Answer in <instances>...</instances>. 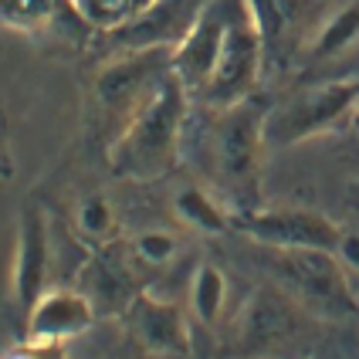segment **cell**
Here are the masks:
<instances>
[{
	"label": "cell",
	"mask_w": 359,
	"mask_h": 359,
	"mask_svg": "<svg viewBox=\"0 0 359 359\" xmlns=\"http://www.w3.org/2000/svg\"><path fill=\"white\" fill-rule=\"evenodd\" d=\"M187 85L170 72L160 88L140 105V112L122 126L105 146L109 170L119 180L133 183H153L173 173L180 160V140L190 109Z\"/></svg>",
	"instance_id": "6da1fadb"
},
{
	"label": "cell",
	"mask_w": 359,
	"mask_h": 359,
	"mask_svg": "<svg viewBox=\"0 0 359 359\" xmlns=\"http://www.w3.org/2000/svg\"><path fill=\"white\" fill-rule=\"evenodd\" d=\"M271 105L258 92L244 102H234L227 109H214L210 126V163L220 187L238 197L241 210H255V197L261 187V163H264V122Z\"/></svg>",
	"instance_id": "7a4b0ae2"
},
{
	"label": "cell",
	"mask_w": 359,
	"mask_h": 359,
	"mask_svg": "<svg viewBox=\"0 0 359 359\" xmlns=\"http://www.w3.org/2000/svg\"><path fill=\"white\" fill-rule=\"evenodd\" d=\"M170 61L173 51L149 48V51H116L99 65L88 85V109L102 133H109V140L140 112L142 102L173 72Z\"/></svg>",
	"instance_id": "3957f363"
},
{
	"label": "cell",
	"mask_w": 359,
	"mask_h": 359,
	"mask_svg": "<svg viewBox=\"0 0 359 359\" xmlns=\"http://www.w3.org/2000/svg\"><path fill=\"white\" fill-rule=\"evenodd\" d=\"M271 275L292 299L319 319H346L359 312L353 278L336 251L319 248H268Z\"/></svg>",
	"instance_id": "277c9868"
},
{
	"label": "cell",
	"mask_w": 359,
	"mask_h": 359,
	"mask_svg": "<svg viewBox=\"0 0 359 359\" xmlns=\"http://www.w3.org/2000/svg\"><path fill=\"white\" fill-rule=\"evenodd\" d=\"M359 109V75L309 85L268 112V146H299L312 136H325L349 122Z\"/></svg>",
	"instance_id": "5b68a950"
},
{
	"label": "cell",
	"mask_w": 359,
	"mask_h": 359,
	"mask_svg": "<svg viewBox=\"0 0 359 359\" xmlns=\"http://www.w3.org/2000/svg\"><path fill=\"white\" fill-rule=\"evenodd\" d=\"M264 61H268L264 38H261L258 24L251 18L248 0H231L224 44H220L214 75L207 81V88L200 92V102L210 105V109H227L234 102H244L248 95H255Z\"/></svg>",
	"instance_id": "8992f818"
},
{
	"label": "cell",
	"mask_w": 359,
	"mask_h": 359,
	"mask_svg": "<svg viewBox=\"0 0 359 359\" xmlns=\"http://www.w3.org/2000/svg\"><path fill=\"white\" fill-rule=\"evenodd\" d=\"M309 319H312V312L299 305L281 285L258 288L241 305L238 319H234V346H238L241 356L271 353L278 346L299 339Z\"/></svg>",
	"instance_id": "52a82bcc"
},
{
	"label": "cell",
	"mask_w": 359,
	"mask_h": 359,
	"mask_svg": "<svg viewBox=\"0 0 359 359\" xmlns=\"http://www.w3.org/2000/svg\"><path fill=\"white\" fill-rule=\"evenodd\" d=\"M234 231L258 241L261 248H319L336 251L342 227L332 217L309 207H271V210H241L234 214Z\"/></svg>",
	"instance_id": "ba28073f"
},
{
	"label": "cell",
	"mask_w": 359,
	"mask_h": 359,
	"mask_svg": "<svg viewBox=\"0 0 359 359\" xmlns=\"http://www.w3.org/2000/svg\"><path fill=\"white\" fill-rule=\"evenodd\" d=\"M203 7L207 0H153L149 7L136 11L133 18H126L102 34L116 51H149V48L173 51L194 31Z\"/></svg>",
	"instance_id": "9c48e42d"
},
{
	"label": "cell",
	"mask_w": 359,
	"mask_h": 359,
	"mask_svg": "<svg viewBox=\"0 0 359 359\" xmlns=\"http://www.w3.org/2000/svg\"><path fill=\"white\" fill-rule=\"evenodd\" d=\"M126 332L146 353L160 356H187L194 329H190V312L180 302L160 299L153 292H136V299L122 312Z\"/></svg>",
	"instance_id": "30bf717a"
},
{
	"label": "cell",
	"mask_w": 359,
	"mask_h": 359,
	"mask_svg": "<svg viewBox=\"0 0 359 359\" xmlns=\"http://www.w3.org/2000/svg\"><path fill=\"white\" fill-rule=\"evenodd\" d=\"M51 281V238H48V217L38 203H27L20 210L18 224V255H14V275L11 292L18 309L27 316L31 305L48 292Z\"/></svg>",
	"instance_id": "8fae6325"
},
{
	"label": "cell",
	"mask_w": 359,
	"mask_h": 359,
	"mask_svg": "<svg viewBox=\"0 0 359 359\" xmlns=\"http://www.w3.org/2000/svg\"><path fill=\"white\" fill-rule=\"evenodd\" d=\"M24 319H27V342L61 349L68 339H79L81 332L95 325L99 309L81 288H48Z\"/></svg>",
	"instance_id": "7c38bea8"
},
{
	"label": "cell",
	"mask_w": 359,
	"mask_h": 359,
	"mask_svg": "<svg viewBox=\"0 0 359 359\" xmlns=\"http://www.w3.org/2000/svg\"><path fill=\"white\" fill-rule=\"evenodd\" d=\"M227 11H231V0H207L194 31L180 41V48H173V61H170L173 75L187 85V92L194 99H200V92L207 88V81L214 75L224 31H227Z\"/></svg>",
	"instance_id": "4fadbf2b"
},
{
	"label": "cell",
	"mask_w": 359,
	"mask_h": 359,
	"mask_svg": "<svg viewBox=\"0 0 359 359\" xmlns=\"http://www.w3.org/2000/svg\"><path fill=\"white\" fill-rule=\"evenodd\" d=\"M248 7L264 38L268 58L285 61V55H292V48L309 27L312 0H248Z\"/></svg>",
	"instance_id": "5bb4252c"
},
{
	"label": "cell",
	"mask_w": 359,
	"mask_h": 359,
	"mask_svg": "<svg viewBox=\"0 0 359 359\" xmlns=\"http://www.w3.org/2000/svg\"><path fill=\"white\" fill-rule=\"evenodd\" d=\"M126 268L140 278V271H163L166 264H173L180 255V238L173 231H163V227H149L140 231L129 241H116Z\"/></svg>",
	"instance_id": "9a60e30c"
},
{
	"label": "cell",
	"mask_w": 359,
	"mask_h": 359,
	"mask_svg": "<svg viewBox=\"0 0 359 359\" xmlns=\"http://www.w3.org/2000/svg\"><path fill=\"white\" fill-rule=\"evenodd\" d=\"M224 309H227V278L217 264L203 261L187 288V312L203 329H214L224 319Z\"/></svg>",
	"instance_id": "2e32d148"
},
{
	"label": "cell",
	"mask_w": 359,
	"mask_h": 359,
	"mask_svg": "<svg viewBox=\"0 0 359 359\" xmlns=\"http://www.w3.org/2000/svg\"><path fill=\"white\" fill-rule=\"evenodd\" d=\"M173 210H177V217L187 227H194L200 234H227V231H234V214L210 190H200V187L180 190L177 200H173Z\"/></svg>",
	"instance_id": "e0dca14e"
},
{
	"label": "cell",
	"mask_w": 359,
	"mask_h": 359,
	"mask_svg": "<svg viewBox=\"0 0 359 359\" xmlns=\"http://www.w3.org/2000/svg\"><path fill=\"white\" fill-rule=\"evenodd\" d=\"M75 234L95 251L112 248L119 241V217L105 194H85L75 203Z\"/></svg>",
	"instance_id": "ac0fdd59"
},
{
	"label": "cell",
	"mask_w": 359,
	"mask_h": 359,
	"mask_svg": "<svg viewBox=\"0 0 359 359\" xmlns=\"http://www.w3.org/2000/svg\"><path fill=\"white\" fill-rule=\"evenodd\" d=\"M356 41H359V0H349V4H342L339 11H332L316 27L312 44H309V55L316 61L339 58L342 51H349Z\"/></svg>",
	"instance_id": "d6986e66"
},
{
	"label": "cell",
	"mask_w": 359,
	"mask_h": 359,
	"mask_svg": "<svg viewBox=\"0 0 359 359\" xmlns=\"http://www.w3.org/2000/svg\"><path fill=\"white\" fill-rule=\"evenodd\" d=\"M61 14V0H0V24L18 34H44Z\"/></svg>",
	"instance_id": "ffe728a7"
},
{
	"label": "cell",
	"mask_w": 359,
	"mask_h": 359,
	"mask_svg": "<svg viewBox=\"0 0 359 359\" xmlns=\"http://www.w3.org/2000/svg\"><path fill=\"white\" fill-rule=\"evenodd\" d=\"M336 258L342 261V268H346V275H349V278H359V231L356 227H342Z\"/></svg>",
	"instance_id": "44dd1931"
},
{
	"label": "cell",
	"mask_w": 359,
	"mask_h": 359,
	"mask_svg": "<svg viewBox=\"0 0 359 359\" xmlns=\"http://www.w3.org/2000/svg\"><path fill=\"white\" fill-rule=\"evenodd\" d=\"M14 173V156H11V129H7V112L0 105V180Z\"/></svg>",
	"instance_id": "7402d4cb"
},
{
	"label": "cell",
	"mask_w": 359,
	"mask_h": 359,
	"mask_svg": "<svg viewBox=\"0 0 359 359\" xmlns=\"http://www.w3.org/2000/svg\"><path fill=\"white\" fill-rule=\"evenodd\" d=\"M58 353V346H34V342H24V349L20 353H14V356L7 359H48Z\"/></svg>",
	"instance_id": "603a6c76"
},
{
	"label": "cell",
	"mask_w": 359,
	"mask_h": 359,
	"mask_svg": "<svg viewBox=\"0 0 359 359\" xmlns=\"http://www.w3.org/2000/svg\"><path fill=\"white\" fill-rule=\"evenodd\" d=\"M353 122H356V129H359V109H356V116H353Z\"/></svg>",
	"instance_id": "cb8c5ba5"
},
{
	"label": "cell",
	"mask_w": 359,
	"mask_h": 359,
	"mask_svg": "<svg viewBox=\"0 0 359 359\" xmlns=\"http://www.w3.org/2000/svg\"><path fill=\"white\" fill-rule=\"evenodd\" d=\"M68 7H72V0H68Z\"/></svg>",
	"instance_id": "d4e9b609"
}]
</instances>
